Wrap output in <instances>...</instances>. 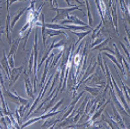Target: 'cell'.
Masks as SVG:
<instances>
[{"instance_id": "obj_6", "label": "cell", "mask_w": 130, "mask_h": 129, "mask_svg": "<svg viewBox=\"0 0 130 129\" xmlns=\"http://www.w3.org/2000/svg\"><path fill=\"white\" fill-rule=\"evenodd\" d=\"M111 107H112V109H113V114H114V116H113V119H114V121L116 122V123L118 124V125H119V127H123V128H126V125H125L124 124V121H123L122 118H121L120 116V113H119V111L117 110V108H115L114 104H111Z\"/></svg>"}, {"instance_id": "obj_25", "label": "cell", "mask_w": 130, "mask_h": 129, "mask_svg": "<svg viewBox=\"0 0 130 129\" xmlns=\"http://www.w3.org/2000/svg\"><path fill=\"white\" fill-rule=\"evenodd\" d=\"M16 1H22V0H9V6L13 4V2H16ZM23 1H26V0H23Z\"/></svg>"}, {"instance_id": "obj_2", "label": "cell", "mask_w": 130, "mask_h": 129, "mask_svg": "<svg viewBox=\"0 0 130 129\" xmlns=\"http://www.w3.org/2000/svg\"><path fill=\"white\" fill-rule=\"evenodd\" d=\"M61 111H57V112H50L48 114H46V115H44V116H38V118H31V119H29L28 121H26L24 124H23V125H22V128H24V127L28 126V125H31V124L35 123V122L37 121H40V120L41 119H45V118H50V116H56V115H57V114H59Z\"/></svg>"}, {"instance_id": "obj_26", "label": "cell", "mask_w": 130, "mask_h": 129, "mask_svg": "<svg viewBox=\"0 0 130 129\" xmlns=\"http://www.w3.org/2000/svg\"><path fill=\"white\" fill-rule=\"evenodd\" d=\"M74 1H75V2H76V3H78V4H80L81 6H84V3L81 2V1H79V0H74Z\"/></svg>"}, {"instance_id": "obj_12", "label": "cell", "mask_w": 130, "mask_h": 129, "mask_svg": "<svg viewBox=\"0 0 130 129\" xmlns=\"http://www.w3.org/2000/svg\"><path fill=\"white\" fill-rule=\"evenodd\" d=\"M20 41H21V38L16 39L14 42H12L11 49H10V52H9V54H8V57H10V56H12V55H15V52H16V51H17L18 46H19Z\"/></svg>"}, {"instance_id": "obj_13", "label": "cell", "mask_w": 130, "mask_h": 129, "mask_svg": "<svg viewBox=\"0 0 130 129\" xmlns=\"http://www.w3.org/2000/svg\"><path fill=\"white\" fill-rule=\"evenodd\" d=\"M84 89H85L86 91H88L90 94L93 95V96H98L101 92V88L99 87H89V86H86L84 85Z\"/></svg>"}, {"instance_id": "obj_24", "label": "cell", "mask_w": 130, "mask_h": 129, "mask_svg": "<svg viewBox=\"0 0 130 129\" xmlns=\"http://www.w3.org/2000/svg\"><path fill=\"white\" fill-rule=\"evenodd\" d=\"M119 44L121 45V47H122V48H123V50H124V52H126V56H127L128 58H129V52H127V49H126V47H125V45H124V44H123V43H122V42H119Z\"/></svg>"}, {"instance_id": "obj_8", "label": "cell", "mask_w": 130, "mask_h": 129, "mask_svg": "<svg viewBox=\"0 0 130 129\" xmlns=\"http://www.w3.org/2000/svg\"><path fill=\"white\" fill-rule=\"evenodd\" d=\"M102 119L109 124V127H110V128H120V127H119V125H117V123L114 121V119H113L112 118H110V116H109V114H106V115H102Z\"/></svg>"}, {"instance_id": "obj_22", "label": "cell", "mask_w": 130, "mask_h": 129, "mask_svg": "<svg viewBox=\"0 0 130 129\" xmlns=\"http://www.w3.org/2000/svg\"><path fill=\"white\" fill-rule=\"evenodd\" d=\"M62 54H63V51H62V52H60V53L58 54V55H57V57H56L55 59H54V62H52L51 68H52V67H54V66H55V64H56V63H57V61L59 60V58H60V57H61V56H62Z\"/></svg>"}, {"instance_id": "obj_29", "label": "cell", "mask_w": 130, "mask_h": 129, "mask_svg": "<svg viewBox=\"0 0 130 129\" xmlns=\"http://www.w3.org/2000/svg\"><path fill=\"white\" fill-rule=\"evenodd\" d=\"M6 33V32L3 31V30H1V31H0V33ZM0 41H1V37H0Z\"/></svg>"}, {"instance_id": "obj_14", "label": "cell", "mask_w": 130, "mask_h": 129, "mask_svg": "<svg viewBox=\"0 0 130 129\" xmlns=\"http://www.w3.org/2000/svg\"><path fill=\"white\" fill-rule=\"evenodd\" d=\"M109 101H107V102H106L105 104H104L103 106L102 107V108H99V110H98V111L96 112L95 114H94V116H92V118H91V120H90V121H88L89 123H90V124H92V122H93L94 120H96V119H97V118H99L100 116H102V112H103L104 108H105V107L107 106V105H108V103H109Z\"/></svg>"}, {"instance_id": "obj_27", "label": "cell", "mask_w": 130, "mask_h": 129, "mask_svg": "<svg viewBox=\"0 0 130 129\" xmlns=\"http://www.w3.org/2000/svg\"><path fill=\"white\" fill-rule=\"evenodd\" d=\"M9 0H7V13H9Z\"/></svg>"}, {"instance_id": "obj_9", "label": "cell", "mask_w": 130, "mask_h": 129, "mask_svg": "<svg viewBox=\"0 0 130 129\" xmlns=\"http://www.w3.org/2000/svg\"><path fill=\"white\" fill-rule=\"evenodd\" d=\"M8 60L7 58H6V52H3V59L2 61H1V66H2V68L5 69V71H6V78L9 77L10 76V69H9V67H8Z\"/></svg>"}, {"instance_id": "obj_11", "label": "cell", "mask_w": 130, "mask_h": 129, "mask_svg": "<svg viewBox=\"0 0 130 129\" xmlns=\"http://www.w3.org/2000/svg\"><path fill=\"white\" fill-rule=\"evenodd\" d=\"M29 7V6H28ZM28 7H24L23 9H20L19 10V12H18L17 14H16V16H15V17L13 18V20L12 21V23H11V25H10V27H11V31L13 30V26H14V25L16 24V22L18 21V20L20 19V17H21L23 15V13H24L25 11H27V9H28Z\"/></svg>"}, {"instance_id": "obj_18", "label": "cell", "mask_w": 130, "mask_h": 129, "mask_svg": "<svg viewBox=\"0 0 130 129\" xmlns=\"http://www.w3.org/2000/svg\"><path fill=\"white\" fill-rule=\"evenodd\" d=\"M91 32H92V29H89L88 31H84V32H83V33H76V32H72V33H73L74 34L77 35V36L79 37L78 41H77V42H75V45H76L77 43H78V42H80V41L82 40V39L84 38V36H86V35H88L89 33H91Z\"/></svg>"}, {"instance_id": "obj_1", "label": "cell", "mask_w": 130, "mask_h": 129, "mask_svg": "<svg viewBox=\"0 0 130 129\" xmlns=\"http://www.w3.org/2000/svg\"><path fill=\"white\" fill-rule=\"evenodd\" d=\"M50 9L53 10V11H56L57 13V16L52 19V22H55V21H57V20L67 19V18L68 17V14L70 13V12L74 11V10H79V11H82L83 14H84V16H85L84 12L83 11V10H81L80 8L76 6H73V7H68V8H59V7H57H57H51Z\"/></svg>"}, {"instance_id": "obj_19", "label": "cell", "mask_w": 130, "mask_h": 129, "mask_svg": "<svg viewBox=\"0 0 130 129\" xmlns=\"http://www.w3.org/2000/svg\"><path fill=\"white\" fill-rule=\"evenodd\" d=\"M33 60H34V52H31V58H30V62H29V77L31 74V71H32V64H33Z\"/></svg>"}, {"instance_id": "obj_30", "label": "cell", "mask_w": 130, "mask_h": 129, "mask_svg": "<svg viewBox=\"0 0 130 129\" xmlns=\"http://www.w3.org/2000/svg\"><path fill=\"white\" fill-rule=\"evenodd\" d=\"M111 1H112V0H109V6H111Z\"/></svg>"}, {"instance_id": "obj_20", "label": "cell", "mask_w": 130, "mask_h": 129, "mask_svg": "<svg viewBox=\"0 0 130 129\" xmlns=\"http://www.w3.org/2000/svg\"><path fill=\"white\" fill-rule=\"evenodd\" d=\"M104 40H105V38H103V37H99V38H98L97 40H96L95 42H94L91 45V48H94L96 45L100 44V43H101V42H102V41H104Z\"/></svg>"}, {"instance_id": "obj_3", "label": "cell", "mask_w": 130, "mask_h": 129, "mask_svg": "<svg viewBox=\"0 0 130 129\" xmlns=\"http://www.w3.org/2000/svg\"><path fill=\"white\" fill-rule=\"evenodd\" d=\"M110 95H111V98H112V100H113V104H115L116 108H117L118 111L120 113V115L122 114V115H124V116H129V115H128V113H127V111L125 109L124 106H123V105L119 102V100H118L117 97L115 96L114 92H113V88H110Z\"/></svg>"}, {"instance_id": "obj_4", "label": "cell", "mask_w": 130, "mask_h": 129, "mask_svg": "<svg viewBox=\"0 0 130 129\" xmlns=\"http://www.w3.org/2000/svg\"><path fill=\"white\" fill-rule=\"evenodd\" d=\"M23 69V65L20 66L19 68H13L11 71H10V73H11V77H10V83H9V88H11L14 83L16 82V80L18 79L19 78L20 74L22 72V69Z\"/></svg>"}, {"instance_id": "obj_10", "label": "cell", "mask_w": 130, "mask_h": 129, "mask_svg": "<svg viewBox=\"0 0 130 129\" xmlns=\"http://www.w3.org/2000/svg\"><path fill=\"white\" fill-rule=\"evenodd\" d=\"M45 34L50 35V37L51 36H56V35H60V34H65L66 36L67 37V34H66L65 32L61 31V30H55V29H45Z\"/></svg>"}, {"instance_id": "obj_7", "label": "cell", "mask_w": 130, "mask_h": 129, "mask_svg": "<svg viewBox=\"0 0 130 129\" xmlns=\"http://www.w3.org/2000/svg\"><path fill=\"white\" fill-rule=\"evenodd\" d=\"M64 25L71 31L72 30L73 31H75V30H77V31H85L87 29H92V26H90V25H81V26H79L77 25H68V24Z\"/></svg>"}, {"instance_id": "obj_15", "label": "cell", "mask_w": 130, "mask_h": 129, "mask_svg": "<svg viewBox=\"0 0 130 129\" xmlns=\"http://www.w3.org/2000/svg\"><path fill=\"white\" fill-rule=\"evenodd\" d=\"M45 27L50 28V29H55V30H61V29H67V27L60 24H44Z\"/></svg>"}, {"instance_id": "obj_31", "label": "cell", "mask_w": 130, "mask_h": 129, "mask_svg": "<svg viewBox=\"0 0 130 129\" xmlns=\"http://www.w3.org/2000/svg\"><path fill=\"white\" fill-rule=\"evenodd\" d=\"M2 3H3V2H2V1H0V5H1V4H2Z\"/></svg>"}, {"instance_id": "obj_23", "label": "cell", "mask_w": 130, "mask_h": 129, "mask_svg": "<svg viewBox=\"0 0 130 129\" xmlns=\"http://www.w3.org/2000/svg\"><path fill=\"white\" fill-rule=\"evenodd\" d=\"M63 101H64V99H61V100H60L59 102L57 103V105H56V106H55V107H54V108H52V109H51V110H50V112H53V111H55V110H56V109H57V108H59V107H60V105H61V104H62V103H63Z\"/></svg>"}, {"instance_id": "obj_28", "label": "cell", "mask_w": 130, "mask_h": 129, "mask_svg": "<svg viewBox=\"0 0 130 129\" xmlns=\"http://www.w3.org/2000/svg\"><path fill=\"white\" fill-rule=\"evenodd\" d=\"M66 2H67V5H68V6H71L70 2H69V0H66Z\"/></svg>"}, {"instance_id": "obj_21", "label": "cell", "mask_w": 130, "mask_h": 129, "mask_svg": "<svg viewBox=\"0 0 130 129\" xmlns=\"http://www.w3.org/2000/svg\"><path fill=\"white\" fill-rule=\"evenodd\" d=\"M121 84H122V86H123V89H124V91H125V95H126V99L129 100V94H128V87L126 86V84H124V82H122V81H121Z\"/></svg>"}, {"instance_id": "obj_16", "label": "cell", "mask_w": 130, "mask_h": 129, "mask_svg": "<svg viewBox=\"0 0 130 129\" xmlns=\"http://www.w3.org/2000/svg\"><path fill=\"white\" fill-rule=\"evenodd\" d=\"M104 54H105L106 56H108V58H109V59H110V60L112 61L113 62H114V63H115V65L117 66L118 68H119V69H120V71H122V72H123V74H124V77L126 78V72H125V71H124V69H123V68L121 67V66H120V64H119V62H118V61L116 60V59H115V57H114V56H113V55H110V54L107 53V52H104Z\"/></svg>"}, {"instance_id": "obj_17", "label": "cell", "mask_w": 130, "mask_h": 129, "mask_svg": "<svg viewBox=\"0 0 130 129\" xmlns=\"http://www.w3.org/2000/svg\"><path fill=\"white\" fill-rule=\"evenodd\" d=\"M25 89H26L27 95L31 96V98H33V91H32V87H31V82H30V79H25Z\"/></svg>"}, {"instance_id": "obj_5", "label": "cell", "mask_w": 130, "mask_h": 129, "mask_svg": "<svg viewBox=\"0 0 130 129\" xmlns=\"http://www.w3.org/2000/svg\"><path fill=\"white\" fill-rule=\"evenodd\" d=\"M67 24H73V25H87L85 23H84L83 21H81L76 16H68V17L67 19L62 20V22L60 23V25H67Z\"/></svg>"}]
</instances>
